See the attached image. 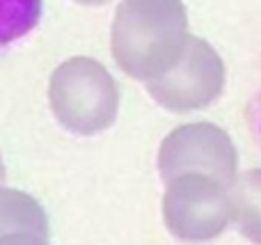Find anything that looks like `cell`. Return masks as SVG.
Wrapping results in <instances>:
<instances>
[{"instance_id": "277c9868", "label": "cell", "mask_w": 261, "mask_h": 245, "mask_svg": "<svg viewBox=\"0 0 261 245\" xmlns=\"http://www.w3.org/2000/svg\"><path fill=\"white\" fill-rule=\"evenodd\" d=\"M239 154L225 128L211 122H193L167 133L158 149V174L165 183L184 174H204L225 186L239 177Z\"/></svg>"}, {"instance_id": "8992f818", "label": "cell", "mask_w": 261, "mask_h": 245, "mask_svg": "<svg viewBox=\"0 0 261 245\" xmlns=\"http://www.w3.org/2000/svg\"><path fill=\"white\" fill-rule=\"evenodd\" d=\"M14 232H37L50 236L48 215L32 195L0 186V236Z\"/></svg>"}, {"instance_id": "30bf717a", "label": "cell", "mask_w": 261, "mask_h": 245, "mask_svg": "<svg viewBox=\"0 0 261 245\" xmlns=\"http://www.w3.org/2000/svg\"><path fill=\"white\" fill-rule=\"evenodd\" d=\"M248 122H250V128H252L254 140H257L261 147V92L254 96L248 108Z\"/></svg>"}, {"instance_id": "52a82bcc", "label": "cell", "mask_w": 261, "mask_h": 245, "mask_svg": "<svg viewBox=\"0 0 261 245\" xmlns=\"http://www.w3.org/2000/svg\"><path fill=\"white\" fill-rule=\"evenodd\" d=\"M234 202V225L241 236L261 245V168L239 174L231 186Z\"/></svg>"}, {"instance_id": "ba28073f", "label": "cell", "mask_w": 261, "mask_h": 245, "mask_svg": "<svg viewBox=\"0 0 261 245\" xmlns=\"http://www.w3.org/2000/svg\"><path fill=\"white\" fill-rule=\"evenodd\" d=\"M39 16L41 0H0V46L25 37Z\"/></svg>"}, {"instance_id": "3957f363", "label": "cell", "mask_w": 261, "mask_h": 245, "mask_svg": "<svg viewBox=\"0 0 261 245\" xmlns=\"http://www.w3.org/2000/svg\"><path fill=\"white\" fill-rule=\"evenodd\" d=\"M163 220L184 243H206L234 223L231 188L204 174H184L165 183Z\"/></svg>"}, {"instance_id": "5b68a950", "label": "cell", "mask_w": 261, "mask_h": 245, "mask_svg": "<svg viewBox=\"0 0 261 245\" xmlns=\"http://www.w3.org/2000/svg\"><path fill=\"white\" fill-rule=\"evenodd\" d=\"M225 80L227 69L218 50L202 37L190 35L181 60L161 78L149 80L147 92L170 113H193L220 99Z\"/></svg>"}, {"instance_id": "6da1fadb", "label": "cell", "mask_w": 261, "mask_h": 245, "mask_svg": "<svg viewBox=\"0 0 261 245\" xmlns=\"http://www.w3.org/2000/svg\"><path fill=\"white\" fill-rule=\"evenodd\" d=\"M188 37V14L181 0H122L110 48L126 76L149 83L179 62Z\"/></svg>"}, {"instance_id": "7c38bea8", "label": "cell", "mask_w": 261, "mask_h": 245, "mask_svg": "<svg viewBox=\"0 0 261 245\" xmlns=\"http://www.w3.org/2000/svg\"><path fill=\"white\" fill-rule=\"evenodd\" d=\"M5 177H7V172H5V163H3V156H0V186L5 183Z\"/></svg>"}, {"instance_id": "9c48e42d", "label": "cell", "mask_w": 261, "mask_h": 245, "mask_svg": "<svg viewBox=\"0 0 261 245\" xmlns=\"http://www.w3.org/2000/svg\"><path fill=\"white\" fill-rule=\"evenodd\" d=\"M50 236L37 232H14V234H5L0 236V245H50Z\"/></svg>"}, {"instance_id": "7a4b0ae2", "label": "cell", "mask_w": 261, "mask_h": 245, "mask_svg": "<svg viewBox=\"0 0 261 245\" xmlns=\"http://www.w3.org/2000/svg\"><path fill=\"white\" fill-rule=\"evenodd\" d=\"M48 101L55 119L67 131L96 135L117 119L119 87L101 62L92 58H71L50 76Z\"/></svg>"}, {"instance_id": "8fae6325", "label": "cell", "mask_w": 261, "mask_h": 245, "mask_svg": "<svg viewBox=\"0 0 261 245\" xmlns=\"http://www.w3.org/2000/svg\"><path fill=\"white\" fill-rule=\"evenodd\" d=\"M76 3H81V5H106L108 0H76Z\"/></svg>"}]
</instances>
